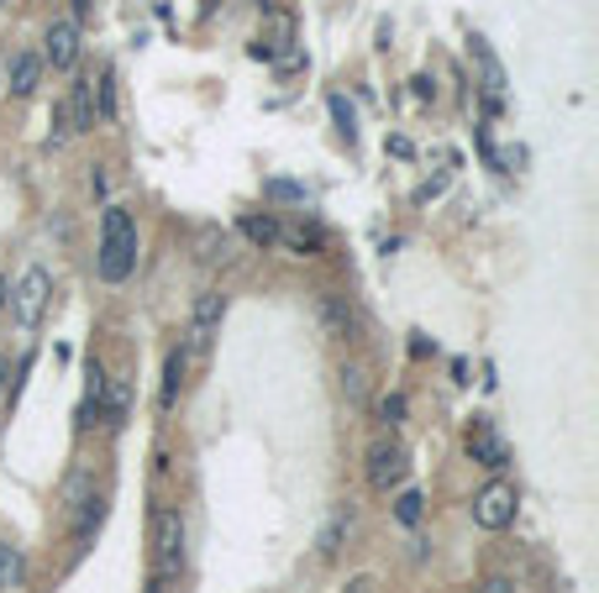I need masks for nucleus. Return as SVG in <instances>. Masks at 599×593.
Segmentation results:
<instances>
[{
	"mask_svg": "<svg viewBox=\"0 0 599 593\" xmlns=\"http://www.w3.org/2000/svg\"><path fill=\"white\" fill-rule=\"evenodd\" d=\"M74 58H79V22L64 16V22H53L48 37H43V64H53V69H74Z\"/></svg>",
	"mask_w": 599,
	"mask_h": 593,
	"instance_id": "8",
	"label": "nucleus"
},
{
	"mask_svg": "<svg viewBox=\"0 0 599 593\" xmlns=\"http://www.w3.org/2000/svg\"><path fill=\"white\" fill-rule=\"evenodd\" d=\"M5 85H11V96L16 100H26L37 85H43V58H37V53H16L11 69H5Z\"/></svg>",
	"mask_w": 599,
	"mask_h": 593,
	"instance_id": "10",
	"label": "nucleus"
},
{
	"mask_svg": "<svg viewBox=\"0 0 599 593\" xmlns=\"http://www.w3.org/2000/svg\"><path fill=\"white\" fill-rule=\"evenodd\" d=\"M5 373H11V362L0 357V394H5V383H11V379H5Z\"/></svg>",
	"mask_w": 599,
	"mask_h": 593,
	"instance_id": "31",
	"label": "nucleus"
},
{
	"mask_svg": "<svg viewBox=\"0 0 599 593\" xmlns=\"http://www.w3.org/2000/svg\"><path fill=\"white\" fill-rule=\"evenodd\" d=\"M16 583H22V551L11 541H0V593L16 589Z\"/></svg>",
	"mask_w": 599,
	"mask_h": 593,
	"instance_id": "19",
	"label": "nucleus"
},
{
	"mask_svg": "<svg viewBox=\"0 0 599 593\" xmlns=\"http://www.w3.org/2000/svg\"><path fill=\"white\" fill-rule=\"evenodd\" d=\"M410 85H415V96H421V100H432V96H436V85H432V79H426V74H415Z\"/></svg>",
	"mask_w": 599,
	"mask_h": 593,
	"instance_id": "29",
	"label": "nucleus"
},
{
	"mask_svg": "<svg viewBox=\"0 0 599 593\" xmlns=\"http://www.w3.org/2000/svg\"><path fill=\"white\" fill-rule=\"evenodd\" d=\"M90 85H96V79H79V85H74V96H69V126H74V132H90V126H96V111H90Z\"/></svg>",
	"mask_w": 599,
	"mask_h": 593,
	"instance_id": "14",
	"label": "nucleus"
},
{
	"mask_svg": "<svg viewBox=\"0 0 599 593\" xmlns=\"http://www.w3.org/2000/svg\"><path fill=\"white\" fill-rule=\"evenodd\" d=\"M468 451H474V462L489 468V473H504V468H510V447L495 436V426H489L484 415H474V426H468Z\"/></svg>",
	"mask_w": 599,
	"mask_h": 593,
	"instance_id": "7",
	"label": "nucleus"
},
{
	"mask_svg": "<svg viewBox=\"0 0 599 593\" xmlns=\"http://www.w3.org/2000/svg\"><path fill=\"white\" fill-rule=\"evenodd\" d=\"M474 64H479V74H484V90H489V96H500V90H504V69H500V58H495V48H489L484 37H474Z\"/></svg>",
	"mask_w": 599,
	"mask_h": 593,
	"instance_id": "13",
	"label": "nucleus"
},
{
	"mask_svg": "<svg viewBox=\"0 0 599 593\" xmlns=\"http://www.w3.org/2000/svg\"><path fill=\"white\" fill-rule=\"evenodd\" d=\"M96 268L106 284H126L132 268H137V221L126 205H106L100 215V253H96Z\"/></svg>",
	"mask_w": 599,
	"mask_h": 593,
	"instance_id": "1",
	"label": "nucleus"
},
{
	"mask_svg": "<svg viewBox=\"0 0 599 593\" xmlns=\"http://www.w3.org/2000/svg\"><path fill=\"white\" fill-rule=\"evenodd\" d=\"M342 593H379V578H374V572H358V578H347Z\"/></svg>",
	"mask_w": 599,
	"mask_h": 593,
	"instance_id": "26",
	"label": "nucleus"
},
{
	"mask_svg": "<svg viewBox=\"0 0 599 593\" xmlns=\"http://www.w3.org/2000/svg\"><path fill=\"white\" fill-rule=\"evenodd\" d=\"M515 504H521L515 483L495 478V483H484L479 494H474V525L479 530H504V525L515 521Z\"/></svg>",
	"mask_w": 599,
	"mask_h": 593,
	"instance_id": "5",
	"label": "nucleus"
},
{
	"mask_svg": "<svg viewBox=\"0 0 599 593\" xmlns=\"http://www.w3.org/2000/svg\"><path fill=\"white\" fill-rule=\"evenodd\" d=\"M342 389H347L353 400H363V368H342Z\"/></svg>",
	"mask_w": 599,
	"mask_h": 593,
	"instance_id": "27",
	"label": "nucleus"
},
{
	"mask_svg": "<svg viewBox=\"0 0 599 593\" xmlns=\"http://www.w3.org/2000/svg\"><path fill=\"white\" fill-rule=\"evenodd\" d=\"M474 593H515V583H510V578H500V572H495V578H484L479 589Z\"/></svg>",
	"mask_w": 599,
	"mask_h": 593,
	"instance_id": "28",
	"label": "nucleus"
},
{
	"mask_svg": "<svg viewBox=\"0 0 599 593\" xmlns=\"http://www.w3.org/2000/svg\"><path fill=\"white\" fill-rule=\"evenodd\" d=\"M185 568V521H179V510H153V578L168 583V578H179Z\"/></svg>",
	"mask_w": 599,
	"mask_h": 593,
	"instance_id": "3",
	"label": "nucleus"
},
{
	"mask_svg": "<svg viewBox=\"0 0 599 593\" xmlns=\"http://www.w3.org/2000/svg\"><path fill=\"white\" fill-rule=\"evenodd\" d=\"M5 289H11V284H5V273H0V305H5Z\"/></svg>",
	"mask_w": 599,
	"mask_h": 593,
	"instance_id": "32",
	"label": "nucleus"
},
{
	"mask_svg": "<svg viewBox=\"0 0 599 593\" xmlns=\"http://www.w3.org/2000/svg\"><path fill=\"white\" fill-rule=\"evenodd\" d=\"M48 300H53V273L43 268V262L22 268V279L5 289V305H11V315H16V326H22V332H37V326H43Z\"/></svg>",
	"mask_w": 599,
	"mask_h": 593,
	"instance_id": "2",
	"label": "nucleus"
},
{
	"mask_svg": "<svg viewBox=\"0 0 599 593\" xmlns=\"http://www.w3.org/2000/svg\"><path fill=\"white\" fill-rule=\"evenodd\" d=\"M242 237L258 242V247H274V242L285 237V226H279L274 215H242Z\"/></svg>",
	"mask_w": 599,
	"mask_h": 593,
	"instance_id": "16",
	"label": "nucleus"
},
{
	"mask_svg": "<svg viewBox=\"0 0 599 593\" xmlns=\"http://www.w3.org/2000/svg\"><path fill=\"white\" fill-rule=\"evenodd\" d=\"M79 16H90V0H74V22H79Z\"/></svg>",
	"mask_w": 599,
	"mask_h": 593,
	"instance_id": "30",
	"label": "nucleus"
},
{
	"mask_svg": "<svg viewBox=\"0 0 599 593\" xmlns=\"http://www.w3.org/2000/svg\"><path fill=\"white\" fill-rule=\"evenodd\" d=\"M74 510H79V521H74V546H79V551H85V546L96 541V530H100V521H106V499H79V504H74Z\"/></svg>",
	"mask_w": 599,
	"mask_h": 593,
	"instance_id": "12",
	"label": "nucleus"
},
{
	"mask_svg": "<svg viewBox=\"0 0 599 593\" xmlns=\"http://www.w3.org/2000/svg\"><path fill=\"white\" fill-rule=\"evenodd\" d=\"M321 326L332 336H353V310L342 305L336 294H321Z\"/></svg>",
	"mask_w": 599,
	"mask_h": 593,
	"instance_id": "15",
	"label": "nucleus"
},
{
	"mask_svg": "<svg viewBox=\"0 0 599 593\" xmlns=\"http://www.w3.org/2000/svg\"><path fill=\"white\" fill-rule=\"evenodd\" d=\"M332 116H336V126H342V137L353 143V137H358V116H353V105H347L342 96H332Z\"/></svg>",
	"mask_w": 599,
	"mask_h": 593,
	"instance_id": "23",
	"label": "nucleus"
},
{
	"mask_svg": "<svg viewBox=\"0 0 599 593\" xmlns=\"http://www.w3.org/2000/svg\"><path fill=\"white\" fill-rule=\"evenodd\" d=\"M264 194H268V200H285V205H306V200H311L306 184H289V179H268Z\"/></svg>",
	"mask_w": 599,
	"mask_h": 593,
	"instance_id": "22",
	"label": "nucleus"
},
{
	"mask_svg": "<svg viewBox=\"0 0 599 593\" xmlns=\"http://www.w3.org/2000/svg\"><path fill=\"white\" fill-rule=\"evenodd\" d=\"M185 347H174L168 353V362H164V410H174V400H179V383H185Z\"/></svg>",
	"mask_w": 599,
	"mask_h": 593,
	"instance_id": "18",
	"label": "nucleus"
},
{
	"mask_svg": "<svg viewBox=\"0 0 599 593\" xmlns=\"http://www.w3.org/2000/svg\"><path fill=\"white\" fill-rule=\"evenodd\" d=\"M100 116H106V121L117 116V90H111V74L100 79Z\"/></svg>",
	"mask_w": 599,
	"mask_h": 593,
	"instance_id": "25",
	"label": "nucleus"
},
{
	"mask_svg": "<svg viewBox=\"0 0 599 593\" xmlns=\"http://www.w3.org/2000/svg\"><path fill=\"white\" fill-rule=\"evenodd\" d=\"M289 43H295V22H289L285 11H274V16H268V32L264 37H258V43H253V58H264V64H279V58H289Z\"/></svg>",
	"mask_w": 599,
	"mask_h": 593,
	"instance_id": "9",
	"label": "nucleus"
},
{
	"mask_svg": "<svg viewBox=\"0 0 599 593\" xmlns=\"http://www.w3.org/2000/svg\"><path fill=\"white\" fill-rule=\"evenodd\" d=\"M221 315H226V300H221L217 289H206L190 310V332H185V357H206L211 353V342L221 332Z\"/></svg>",
	"mask_w": 599,
	"mask_h": 593,
	"instance_id": "4",
	"label": "nucleus"
},
{
	"mask_svg": "<svg viewBox=\"0 0 599 593\" xmlns=\"http://www.w3.org/2000/svg\"><path fill=\"white\" fill-rule=\"evenodd\" d=\"M96 410L106 415V426H121V421H126V410H132V383H126V379H106Z\"/></svg>",
	"mask_w": 599,
	"mask_h": 593,
	"instance_id": "11",
	"label": "nucleus"
},
{
	"mask_svg": "<svg viewBox=\"0 0 599 593\" xmlns=\"http://www.w3.org/2000/svg\"><path fill=\"white\" fill-rule=\"evenodd\" d=\"M379 415L389 421V426H400V421H406V394H384V400H379Z\"/></svg>",
	"mask_w": 599,
	"mask_h": 593,
	"instance_id": "24",
	"label": "nucleus"
},
{
	"mask_svg": "<svg viewBox=\"0 0 599 593\" xmlns=\"http://www.w3.org/2000/svg\"><path fill=\"white\" fill-rule=\"evenodd\" d=\"M0 11H5V0H0Z\"/></svg>",
	"mask_w": 599,
	"mask_h": 593,
	"instance_id": "33",
	"label": "nucleus"
},
{
	"mask_svg": "<svg viewBox=\"0 0 599 593\" xmlns=\"http://www.w3.org/2000/svg\"><path fill=\"white\" fill-rule=\"evenodd\" d=\"M347 525H353V510H336L332 525L321 530V557H336V546H342V536H347Z\"/></svg>",
	"mask_w": 599,
	"mask_h": 593,
	"instance_id": "20",
	"label": "nucleus"
},
{
	"mask_svg": "<svg viewBox=\"0 0 599 593\" xmlns=\"http://www.w3.org/2000/svg\"><path fill=\"white\" fill-rule=\"evenodd\" d=\"M200 262H211V268H217V262H232V237L217 232V226H206V232H200Z\"/></svg>",
	"mask_w": 599,
	"mask_h": 593,
	"instance_id": "17",
	"label": "nucleus"
},
{
	"mask_svg": "<svg viewBox=\"0 0 599 593\" xmlns=\"http://www.w3.org/2000/svg\"><path fill=\"white\" fill-rule=\"evenodd\" d=\"M410 473V457L406 447H395V441H379V447L368 451V483L379 489V494H389V489H400Z\"/></svg>",
	"mask_w": 599,
	"mask_h": 593,
	"instance_id": "6",
	"label": "nucleus"
},
{
	"mask_svg": "<svg viewBox=\"0 0 599 593\" xmlns=\"http://www.w3.org/2000/svg\"><path fill=\"white\" fill-rule=\"evenodd\" d=\"M421 515H426V499L415 494V489H406V494L395 499V521L400 525H421Z\"/></svg>",
	"mask_w": 599,
	"mask_h": 593,
	"instance_id": "21",
	"label": "nucleus"
}]
</instances>
